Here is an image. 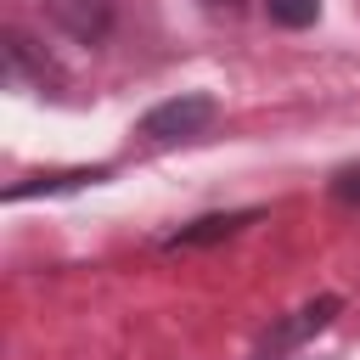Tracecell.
Returning <instances> with one entry per match:
<instances>
[{"mask_svg": "<svg viewBox=\"0 0 360 360\" xmlns=\"http://www.w3.org/2000/svg\"><path fill=\"white\" fill-rule=\"evenodd\" d=\"M214 96H202V90H191V96H174V101H158L146 118H141V135L146 141H191V135H202L208 124H214Z\"/></svg>", "mask_w": 360, "mask_h": 360, "instance_id": "6da1fadb", "label": "cell"}, {"mask_svg": "<svg viewBox=\"0 0 360 360\" xmlns=\"http://www.w3.org/2000/svg\"><path fill=\"white\" fill-rule=\"evenodd\" d=\"M343 309V298H309V304H298L287 321H276L264 338H259V349H253V360H276V354H287V349H298L304 338H315L321 326H332V315Z\"/></svg>", "mask_w": 360, "mask_h": 360, "instance_id": "7a4b0ae2", "label": "cell"}, {"mask_svg": "<svg viewBox=\"0 0 360 360\" xmlns=\"http://www.w3.org/2000/svg\"><path fill=\"white\" fill-rule=\"evenodd\" d=\"M45 11H51V22H56L68 39H79V45H101V39L112 34V17H118L112 0H45Z\"/></svg>", "mask_w": 360, "mask_h": 360, "instance_id": "3957f363", "label": "cell"}, {"mask_svg": "<svg viewBox=\"0 0 360 360\" xmlns=\"http://www.w3.org/2000/svg\"><path fill=\"white\" fill-rule=\"evenodd\" d=\"M6 79H11V84H34V90H56V84H62V68H56L45 51H34L28 34L6 28Z\"/></svg>", "mask_w": 360, "mask_h": 360, "instance_id": "277c9868", "label": "cell"}, {"mask_svg": "<svg viewBox=\"0 0 360 360\" xmlns=\"http://www.w3.org/2000/svg\"><path fill=\"white\" fill-rule=\"evenodd\" d=\"M253 219H259V208H242V214H208V219H197V225L174 231V236H169V248H208V242L236 236V231H242V225H253Z\"/></svg>", "mask_w": 360, "mask_h": 360, "instance_id": "5b68a950", "label": "cell"}, {"mask_svg": "<svg viewBox=\"0 0 360 360\" xmlns=\"http://www.w3.org/2000/svg\"><path fill=\"white\" fill-rule=\"evenodd\" d=\"M107 169H62V174H34V180H17L6 197L22 202V197H39V191H68V186H84V180H101Z\"/></svg>", "mask_w": 360, "mask_h": 360, "instance_id": "8992f818", "label": "cell"}, {"mask_svg": "<svg viewBox=\"0 0 360 360\" xmlns=\"http://www.w3.org/2000/svg\"><path fill=\"white\" fill-rule=\"evenodd\" d=\"M264 6H270L276 28H309L321 17V0H264Z\"/></svg>", "mask_w": 360, "mask_h": 360, "instance_id": "52a82bcc", "label": "cell"}, {"mask_svg": "<svg viewBox=\"0 0 360 360\" xmlns=\"http://www.w3.org/2000/svg\"><path fill=\"white\" fill-rule=\"evenodd\" d=\"M338 197H360V174H354V169L338 174Z\"/></svg>", "mask_w": 360, "mask_h": 360, "instance_id": "ba28073f", "label": "cell"}, {"mask_svg": "<svg viewBox=\"0 0 360 360\" xmlns=\"http://www.w3.org/2000/svg\"><path fill=\"white\" fill-rule=\"evenodd\" d=\"M202 6H208V11H242L248 0H202Z\"/></svg>", "mask_w": 360, "mask_h": 360, "instance_id": "9c48e42d", "label": "cell"}]
</instances>
